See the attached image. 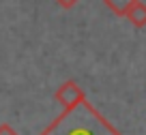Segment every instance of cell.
<instances>
[{
	"label": "cell",
	"instance_id": "6da1fadb",
	"mask_svg": "<svg viewBox=\"0 0 146 135\" xmlns=\"http://www.w3.org/2000/svg\"><path fill=\"white\" fill-rule=\"evenodd\" d=\"M39 135H123L105 116H101L88 99L64 109Z\"/></svg>",
	"mask_w": 146,
	"mask_h": 135
},
{
	"label": "cell",
	"instance_id": "7a4b0ae2",
	"mask_svg": "<svg viewBox=\"0 0 146 135\" xmlns=\"http://www.w3.org/2000/svg\"><path fill=\"white\" fill-rule=\"evenodd\" d=\"M54 99L58 101L64 109H69V107H75L78 103H82V101L86 99V95H84V90L80 88L78 81L69 79V81H64L62 86H58V90L54 92Z\"/></svg>",
	"mask_w": 146,
	"mask_h": 135
},
{
	"label": "cell",
	"instance_id": "3957f363",
	"mask_svg": "<svg viewBox=\"0 0 146 135\" xmlns=\"http://www.w3.org/2000/svg\"><path fill=\"white\" fill-rule=\"evenodd\" d=\"M125 17H127L135 28H144L146 26V5L142 0H133V5L127 9Z\"/></svg>",
	"mask_w": 146,
	"mask_h": 135
},
{
	"label": "cell",
	"instance_id": "277c9868",
	"mask_svg": "<svg viewBox=\"0 0 146 135\" xmlns=\"http://www.w3.org/2000/svg\"><path fill=\"white\" fill-rule=\"evenodd\" d=\"M103 5L108 7V9H112L116 15H120V17H125V13H127V9L133 5V0H103Z\"/></svg>",
	"mask_w": 146,
	"mask_h": 135
},
{
	"label": "cell",
	"instance_id": "5b68a950",
	"mask_svg": "<svg viewBox=\"0 0 146 135\" xmlns=\"http://www.w3.org/2000/svg\"><path fill=\"white\" fill-rule=\"evenodd\" d=\"M0 135H19V133H17V131H15L11 124L2 122V124H0Z\"/></svg>",
	"mask_w": 146,
	"mask_h": 135
},
{
	"label": "cell",
	"instance_id": "8992f818",
	"mask_svg": "<svg viewBox=\"0 0 146 135\" xmlns=\"http://www.w3.org/2000/svg\"><path fill=\"white\" fill-rule=\"evenodd\" d=\"M56 2H58V5L62 7V9H73V7L78 5L80 0H56Z\"/></svg>",
	"mask_w": 146,
	"mask_h": 135
}]
</instances>
